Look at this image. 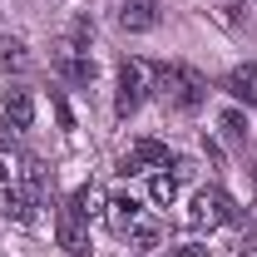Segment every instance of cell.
<instances>
[{
    "label": "cell",
    "mask_w": 257,
    "mask_h": 257,
    "mask_svg": "<svg viewBox=\"0 0 257 257\" xmlns=\"http://www.w3.org/2000/svg\"><path fill=\"white\" fill-rule=\"evenodd\" d=\"M55 114H60V128L69 134V128H74V114H69V104H64L60 94H55Z\"/></svg>",
    "instance_id": "cell-18"
},
{
    "label": "cell",
    "mask_w": 257,
    "mask_h": 257,
    "mask_svg": "<svg viewBox=\"0 0 257 257\" xmlns=\"http://www.w3.org/2000/svg\"><path fill=\"white\" fill-rule=\"evenodd\" d=\"M252 183H257V159H252Z\"/></svg>",
    "instance_id": "cell-21"
},
{
    "label": "cell",
    "mask_w": 257,
    "mask_h": 257,
    "mask_svg": "<svg viewBox=\"0 0 257 257\" xmlns=\"http://www.w3.org/2000/svg\"><path fill=\"white\" fill-rule=\"evenodd\" d=\"M173 163V154H168V144H159V139H139L134 149H128L124 159H119V173H159V168H168Z\"/></svg>",
    "instance_id": "cell-4"
},
{
    "label": "cell",
    "mask_w": 257,
    "mask_h": 257,
    "mask_svg": "<svg viewBox=\"0 0 257 257\" xmlns=\"http://www.w3.org/2000/svg\"><path fill=\"white\" fill-rule=\"evenodd\" d=\"M64 45H69V50H89V45H94V20H89V15H74Z\"/></svg>",
    "instance_id": "cell-14"
},
{
    "label": "cell",
    "mask_w": 257,
    "mask_h": 257,
    "mask_svg": "<svg viewBox=\"0 0 257 257\" xmlns=\"http://www.w3.org/2000/svg\"><path fill=\"white\" fill-rule=\"evenodd\" d=\"M149 198H154V203H163V208H168V203L178 198V178H173L168 168H159V173L149 178Z\"/></svg>",
    "instance_id": "cell-12"
},
{
    "label": "cell",
    "mask_w": 257,
    "mask_h": 257,
    "mask_svg": "<svg viewBox=\"0 0 257 257\" xmlns=\"http://www.w3.org/2000/svg\"><path fill=\"white\" fill-rule=\"evenodd\" d=\"M5 119L15 128H30L35 124V94L25 84H15V89H5Z\"/></svg>",
    "instance_id": "cell-9"
},
{
    "label": "cell",
    "mask_w": 257,
    "mask_h": 257,
    "mask_svg": "<svg viewBox=\"0 0 257 257\" xmlns=\"http://www.w3.org/2000/svg\"><path fill=\"white\" fill-rule=\"evenodd\" d=\"M139 218H144V203H139V198H109V227H114V232H124L128 237V227L139 223Z\"/></svg>",
    "instance_id": "cell-10"
},
{
    "label": "cell",
    "mask_w": 257,
    "mask_h": 257,
    "mask_svg": "<svg viewBox=\"0 0 257 257\" xmlns=\"http://www.w3.org/2000/svg\"><path fill=\"white\" fill-rule=\"evenodd\" d=\"M237 218V208H232V198L223 188H198L193 193V208H188V223L193 227H223Z\"/></svg>",
    "instance_id": "cell-3"
},
{
    "label": "cell",
    "mask_w": 257,
    "mask_h": 257,
    "mask_svg": "<svg viewBox=\"0 0 257 257\" xmlns=\"http://www.w3.org/2000/svg\"><path fill=\"white\" fill-rule=\"evenodd\" d=\"M0 64H5V69H25V64H30L25 40H5V45H0Z\"/></svg>",
    "instance_id": "cell-15"
},
{
    "label": "cell",
    "mask_w": 257,
    "mask_h": 257,
    "mask_svg": "<svg viewBox=\"0 0 257 257\" xmlns=\"http://www.w3.org/2000/svg\"><path fill=\"white\" fill-rule=\"evenodd\" d=\"M149 94H154V64H149V60H124V64H119V89H114L119 119H128Z\"/></svg>",
    "instance_id": "cell-2"
},
{
    "label": "cell",
    "mask_w": 257,
    "mask_h": 257,
    "mask_svg": "<svg viewBox=\"0 0 257 257\" xmlns=\"http://www.w3.org/2000/svg\"><path fill=\"white\" fill-rule=\"evenodd\" d=\"M119 5V30L128 35H149V30H159V0H114Z\"/></svg>",
    "instance_id": "cell-6"
},
{
    "label": "cell",
    "mask_w": 257,
    "mask_h": 257,
    "mask_svg": "<svg viewBox=\"0 0 257 257\" xmlns=\"http://www.w3.org/2000/svg\"><path fill=\"white\" fill-rule=\"evenodd\" d=\"M20 183H25V193H30L35 203L50 193V178H45V168H40L35 159H25V168H20Z\"/></svg>",
    "instance_id": "cell-13"
},
{
    "label": "cell",
    "mask_w": 257,
    "mask_h": 257,
    "mask_svg": "<svg viewBox=\"0 0 257 257\" xmlns=\"http://www.w3.org/2000/svg\"><path fill=\"white\" fill-rule=\"evenodd\" d=\"M154 94L173 109L193 114L203 99H208V79L193 69V64H154Z\"/></svg>",
    "instance_id": "cell-1"
},
{
    "label": "cell",
    "mask_w": 257,
    "mask_h": 257,
    "mask_svg": "<svg viewBox=\"0 0 257 257\" xmlns=\"http://www.w3.org/2000/svg\"><path fill=\"white\" fill-rule=\"evenodd\" d=\"M223 128H227V139H232V144H242V134H247V124H242V114H237V109H227V114H223Z\"/></svg>",
    "instance_id": "cell-17"
},
{
    "label": "cell",
    "mask_w": 257,
    "mask_h": 257,
    "mask_svg": "<svg viewBox=\"0 0 257 257\" xmlns=\"http://www.w3.org/2000/svg\"><path fill=\"white\" fill-rule=\"evenodd\" d=\"M223 89H227L232 99H237V104L257 109V69H252V64H237V69H227Z\"/></svg>",
    "instance_id": "cell-8"
},
{
    "label": "cell",
    "mask_w": 257,
    "mask_h": 257,
    "mask_svg": "<svg viewBox=\"0 0 257 257\" xmlns=\"http://www.w3.org/2000/svg\"><path fill=\"white\" fill-rule=\"evenodd\" d=\"M173 257H208V247H178Z\"/></svg>",
    "instance_id": "cell-20"
},
{
    "label": "cell",
    "mask_w": 257,
    "mask_h": 257,
    "mask_svg": "<svg viewBox=\"0 0 257 257\" xmlns=\"http://www.w3.org/2000/svg\"><path fill=\"white\" fill-rule=\"evenodd\" d=\"M128 237H134V247H159V223H149V218H139V223L128 227Z\"/></svg>",
    "instance_id": "cell-16"
},
{
    "label": "cell",
    "mask_w": 257,
    "mask_h": 257,
    "mask_svg": "<svg viewBox=\"0 0 257 257\" xmlns=\"http://www.w3.org/2000/svg\"><path fill=\"white\" fill-rule=\"evenodd\" d=\"M55 232H60V247H64L69 257H89V232H84V218H79V208H74V203H64V208H60Z\"/></svg>",
    "instance_id": "cell-5"
},
{
    "label": "cell",
    "mask_w": 257,
    "mask_h": 257,
    "mask_svg": "<svg viewBox=\"0 0 257 257\" xmlns=\"http://www.w3.org/2000/svg\"><path fill=\"white\" fill-rule=\"evenodd\" d=\"M0 149H15V124H10V119L0 124Z\"/></svg>",
    "instance_id": "cell-19"
},
{
    "label": "cell",
    "mask_w": 257,
    "mask_h": 257,
    "mask_svg": "<svg viewBox=\"0 0 257 257\" xmlns=\"http://www.w3.org/2000/svg\"><path fill=\"white\" fill-rule=\"evenodd\" d=\"M55 69H60L69 84H89L94 79V60H89V50H69L60 40V50H55Z\"/></svg>",
    "instance_id": "cell-7"
},
{
    "label": "cell",
    "mask_w": 257,
    "mask_h": 257,
    "mask_svg": "<svg viewBox=\"0 0 257 257\" xmlns=\"http://www.w3.org/2000/svg\"><path fill=\"white\" fill-rule=\"evenodd\" d=\"M69 203L79 208V218H84V223H94V218H104V208H109V198H104V188H99V183H84V188L74 193Z\"/></svg>",
    "instance_id": "cell-11"
}]
</instances>
